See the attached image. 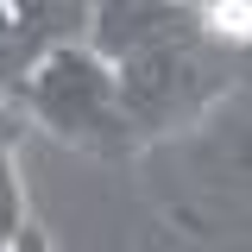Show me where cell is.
<instances>
[{
	"label": "cell",
	"mask_w": 252,
	"mask_h": 252,
	"mask_svg": "<svg viewBox=\"0 0 252 252\" xmlns=\"http://www.w3.org/2000/svg\"><path fill=\"white\" fill-rule=\"evenodd\" d=\"M0 44H13V51H19V57H44V44H32V32L19 26V6H13V0H0Z\"/></svg>",
	"instance_id": "cell-5"
},
{
	"label": "cell",
	"mask_w": 252,
	"mask_h": 252,
	"mask_svg": "<svg viewBox=\"0 0 252 252\" xmlns=\"http://www.w3.org/2000/svg\"><path fill=\"white\" fill-rule=\"evenodd\" d=\"M32 227L26 215V183H19V158L0 152V246H13L19 233Z\"/></svg>",
	"instance_id": "cell-4"
},
{
	"label": "cell",
	"mask_w": 252,
	"mask_h": 252,
	"mask_svg": "<svg viewBox=\"0 0 252 252\" xmlns=\"http://www.w3.org/2000/svg\"><path fill=\"white\" fill-rule=\"evenodd\" d=\"M13 101L26 107V120H38L51 139L76 145V152L126 158L139 145L132 126H126V114H120V76H114V63L94 57L82 38L51 44L26 69V82H19Z\"/></svg>",
	"instance_id": "cell-1"
},
{
	"label": "cell",
	"mask_w": 252,
	"mask_h": 252,
	"mask_svg": "<svg viewBox=\"0 0 252 252\" xmlns=\"http://www.w3.org/2000/svg\"><path fill=\"white\" fill-rule=\"evenodd\" d=\"M114 76H120V114L132 126V139H158L170 126H189L215 94H227L233 57L220 38L189 26L152 51H139V57L114 63Z\"/></svg>",
	"instance_id": "cell-2"
},
{
	"label": "cell",
	"mask_w": 252,
	"mask_h": 252,
	"mask_svg": "<svg viewBox=\"0 0 252 252\" xmlns=\"http://www.w3.org/2000/svg\"><path fill=\"white\" fill-rule=\"evenodd\" d=\"M82 26H89L82 44H89L94 57L126 63V57H139V51H152V44H164V38L189 32L195 13L189 6H170V0H89Z\"/></svg>",
	"instance_id": "cell-3"
},
{
	"label": "cell",
	"mask_w": 252,
	"mask_h": 252,
	"mask_svg": "<svg viewBox=\"0 0 252 252\" xmlns=\"http://www.w3.org/2000/svg\"><path fill=\"white\" fill-rule=\"evenodd\" d=\"M170 6H189V13H195V6H202V0H170Z\"/></svg>",
	"instance_id": "cell-8"
},
{
	"label": "cell",
	"mask_w": 252,
	"mask_h": 252,
	"mask_svg": "<svg viewBox=\"0 0 252 252\" xmlns=\"http://www.w3.org/2000/svg\"><path fill=\"white\" fill-rule=\"evenodd\" d=\"M0 252H51V233H44V227H26L13 246H0Z\"/></svg>",
	"instance_id": "cell-7"
},
{
	"label": "cell",
	"mask_w": 252,
	"mask_h": 252,
	"mask_svg": "<svg viewBox=\"0 0 252 252\" xmlns=\"http://www.w3.org/2000/svg\"><path fill=\"white\" fill-rule=\"evenodd\" d=\"M26 139V107L19 101H0V152H13Z\"/></svg>",
	"instance_id": "cell-6"
}]
</instances>
